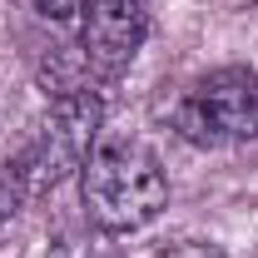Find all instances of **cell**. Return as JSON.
Listing matches in <instances>:
<instances>
[{"label":"cell","mask_w":258,"mask_h":258,"mask_svg":"<svg viewBox=\"0 0 258 258\" xmlns=\"http://www.w3.org/2000/svg\"><path fill=\"white\" fill-rule=\"evenodd\" d=\"M164 204H169V174L144 139L119 134V139H99L90 149V159L80 169V209L99 233L109 238L134 233L154 224Z\"/></svg>","instance_id":"6da1fadb"},{"label":"cell","mask_w":258,"mask_h":258,"mask_svg":"<svg viewBox=\"0 0 258 258\" xmlns=\"http://www.w3.org/2000/svg\"><path fill=\"white\" fill-rule=\"evenodd\" d=\"M99 124H104V99L95 90L55 95V104L45 109V119L35 124L30 144L15 154L30 194L60 189L70 174H80L85 159H90V149L99 144Z\"/></svg>","instance_id":"7a4b0ae2"},{"label":"cell","mask_w":258,"mask_h":258,"mask_svg":"<svg viewBox=\"0 0 258 258\" xmlns=\"http://www.w3.org/2000/svg\"><path fill=\"white\" fill-rule=\"evenodd\" d=\"M174 129L199 149H233L258 139V75L243 64L194 80L174 104Z\"/></svg>","instance_id":"3957f363"},{"label":"cell","mask_w":258,"mask_h":258,"mask_svg":"<svg viewBox=\"0 0 258 258\" xmlns=\"http://www.w3.org/2000/svg\"><path fill=\"white\" fill-rule=\"evenodd\" d=\"M149 35V0H85L75 20V50L90 80L124 75Z\"/></svg>","instance_id":"277c9868"},{"label":"cell","mask_w":258,"mask_h":258,"mask_svg":"<svg viewBox=\"0 0 258 258\" xmlns=\"http://www.w3.org/2000/svg\"><path fill=\"white\" fill-rule=\"evenodd\" d=\"M104 238H109V233H99L95 224H90V228H64L60 238L50 243L45 258H119Z\"/></svg>","instance_id":"5b68a950"},{"label":"cell","mask_w":258,"mask_h":258,"mask_svg":"<svg viewBox=\"0 0 258 258\" xmlns=\"http://www.w3.org/2000/svg\"><path fill=\"white\" fill-rule=\"evenodd\" d=\"M30 199V184H25V174H20V164H0V224H10L15 214H20V204Z\"/></svg>","instance_id":"8992f818"},{"label":"cell","mask_w":258,"mask_h":258,"mask_svg":"<svg viewBox=\"0 0 258 258\" xmlns=\"http://www.w3.org/2000/svg\"><path fill=\"white\" fill-rule=\"evenodd\" d=\"M154 258H228L219 243H209V238H174V243H164Z\"/></svg>","instance_id":"52a82bcc"},{"label":"cell","mask_w":258,"mask_h":258,"mask_svg":"<svg viewBox=\"0 0 258 258\" xmlns=\"http://www.w3.org/2000/svg\"><path fill=\"white\" fill-rule=\"evenodd\" d=\"M40 5V15H50V20H80V5L85 0H35Z\"/></svg>","instance_id":"ba28073f"}]
</instances>
